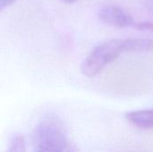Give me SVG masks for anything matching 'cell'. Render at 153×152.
<instances>
[{
	"label": "cell",
	"instance_id": "obj_1",
	"mask_svg": "<svg viewBox=\"0 0 153 152\" xmlns=\"http://www.w3.org/2000/svg\"><path fill=\"white\" fill-rule=\"evenodd\" d=\"M33 152H77L68 139L61 119L56 116L42 118L32 133Z\"/></svg>",
	"mask_w": 153,
	"mask_h": 152
},
{
	"label": "cell",
	"instance_id": "obj_2",
	"mask_svg": "<svg viewBox=\"0 0 153 152\" xmlns=\"http://www.w3.org/2000/svg\"><path fill=\"white\" fill-rule=\"evenodd\" d=\"M134 39H110L96 46L82 64V73L88 78L98 75L124 52L134 51Z\"/></svg>",
	"mask_w": 153,
	"mask_h": 152
},
{
	"label": "cell",
	"instance_id": "obj_3",
	"mask_svg": "<svg viewBox=\"0 0 153 152\" xmlns=\"http://www.w3.org/2000/svg\"><path fill=\"white\" fill-rule=\"evenodd\" d=\"M99 17L104 23L117 28H126L134 24L133 16L116 4L103 6L99 12Z\"/></svg>",
	"mask_w": 153,
	"mask_h": 152
},
{
	"label": "cell",
	"instance_id": "obj_4",
	"mask_svg": "<svg viewBox=\"0 0 153 152\" xmlns=\"http://www.w3.org/2000/svg\"><path fill=\"white\" fill-rule=\"evenodd\" d=\"M129 123L143 129L153 128V109H143L129 112L126 115Z\"/></svg>",
	"mask_w": 153,
	"mask_h": 152
},
{
	"label": "cell",
	"instance_id": "obj_5",
	"mask_svg": "<svg viewBox=\"0 0 153 152\" xmlns=\"http://www.w3.org/2000/svg\"><path fill=\"white\" fill-rule=\"evenodd\" d=\"M6 152H27L24 137L20 134L13 135Z\"/></svg>",
	"mask_w": 153,
	"mask_h": 152
},
{
	"label": "cell",
	"instance_id": "obj_6",
	"mask_svg": "<svg viewBox=\"0 0 153 152\" xmlns=\"http://www.w3.org/2000/svg\"><path fill=\"white\" fill-rule=\"evenodd\" d=\"M135 27L140 30L153 31V23L152 22H141L135 24Z\"/></svg>",
	"mask_w": 153,
	"mask_h": 152
},
{
	"label": "cell",
	"instance_id": "obj_7",
	"mask_svg": "<svg viewBox=\"0 0 153 152\" xmlns=\"http://www.w3.org/2000/svg\"><path fill=\"white\" fill-rule=\"evenodd\" d=\"M16 1L17 0H0V13L6 7L10 6L12 4L15 3Z\"/></svg>",
	"mask_w": 153,
	"mask_h": 152
},
{
	"label": "cell",
	"instance_id": "obj_8",
	"mask_svg": "<svg viewBox=\"0 0 153 152\" xmlns=\"http://www.w3.org/2000/svg\"><path fill=\"white\" fill-rule=\"evenodd\" d=\"M145 5H146V8L149 10V12L153 14V0H146Z\"/></svg>",
	"mask_w": 153,
	"mask_h": 152
},
{
	"label": "cell",
	"instance_id": "obj_9",
	"mask_svg": "<svg viewBox=\"0 0 153 152\" xmlns=\"http://www.w3.org/2000/svg\"><path fill=\"white\" fill-rule=\"evenodd\" d=\"M63 2H65V3H74L77 0H62Z\"/></svg>",
	"mask_w": 153,
	"mask_h": 152
}]
</instances>
